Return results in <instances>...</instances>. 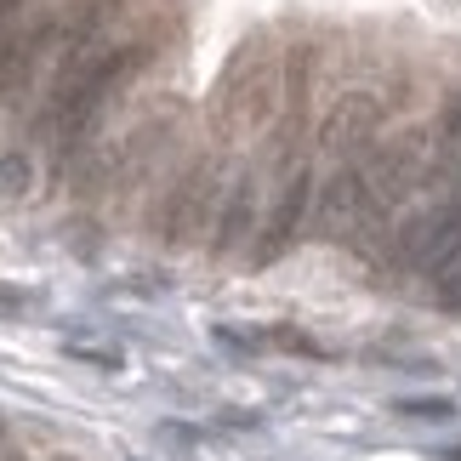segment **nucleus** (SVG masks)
<instances>
[{
	"label": "nucleus",
	"instance_id": "obj_1",
	"mask_svg": "<svg viewBox=\"0 0 461 461\" xmlns=\"http://www.w3.org/2000/svg\"><path fill=\"white\" fill-rule=\"evenodd\" d=\"M376 126H382V97L376 92H342L325 109V120H319V154H330L336 166L359 159L376 143Z\"/></svg>",
	"mask_w": 461,
	"mask_h": 461
},
{
	"label": "nucleus",
	"instance_id": "obj_2",
	"mask_svg": "<svg viewBox=\"0 0 461 461\" xmlns=\"http://www.w3.org/2000/svg\"><path fill=\"white\" fill-rule=\"evenodd\" d=\"M217 200H228V194H222V176H217V159H194V166L176 176L171 200H166V240L171 245H188L194 234H205Z\"/></svg>",
	"mask_w": 461,
	"mask_h": 461
},
{
	"label": "nucleus",
	"instance_id": "obj_3",
	"mask_svg": "<svg viewBox=\"0 0 461 461\" xmlns=\"http://www.w3.org/2000/svg\"><path fill=\"white\" fill-rule=\"evenodd\" d=\"M313 211V166H296V176H285V188H279L274 200V217L268 228H262V251H257V268H268V262H279L296 245V234H303Z\"/></svg>",
	"mask_w": 461,
	"mask_h": 461
},
{
	"label": "nucleus",
	"instance_id": "obj_4",
	"mask_svg": "<svg viewBox=\"0 0 461 461\" xmlns=\"http://www.w3.org/2000/svg\"><path fill=\"white\" fill-rule=\"evenodd\" d=\"M251 228H257V176H240L234 188H228V200H222V222H217V251L222 257H234L245 240H251Z\"/></svg>",
	"mask_w": 461,
	"mask_h": 461
},
{
	"label": "nucleus",
	"instance_id": "obj_5",
	"mask_svg": "<svg viewBox=\"0 0 461 461\" xmlns=\"http://www.w3.org/2000/svg\"><path fill=\"white\" fill-rule=\"evenodd\" d=\"M438 171H456L461 166V92L445 97V109H438Z\"/></svg>",
	"mask_w": 461,
	"mask_h": 461
},
{
	"label": "nucleus",
	"instance_id": "obj_6",
	"mask_svg": "<svg viewBox=\"0 0 461 461\" xmlns=\"http://www.w3.org/2000/svg\"><path fill=\"white\" fill-rule=\"evenodd\" d=\"M17 188H29V159L6 154V159H0V194H17Z\"/></svg>",
	"mask_w": 461,
	"mask_h": 461
},
{
	"label": "nucleus",
	"instance_id": "obj_7",
	"mask_svg": "<svg viewBox=\"0 0 461 461\" xmlns=\"http://www.w3.org/2000/svg\"><path fill=\"white\" fill-rule=\"evenodd\" d=\"M404 416H450V399H411Z\"/></svg>",
	"mask_w": 461,
	"mask_h": 461
},
{
	"label": "nucleus",
	"instance_id": "obj_8",
	"mask_svg": "<svg viewBox=\"0 0 461 461\" xmlns=\"http://www.w3.org/2000/svg\"><path fill=\"white\" fill-rule=\"evenodd\" d=\"M450 461H461V445H456V450H450Z\"/></svg>",
	"mask_w": 461,
	"mask_h": 461
}]
</instances>
